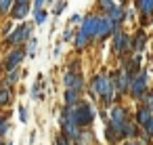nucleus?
Returning <instances> with one entry per match:
<instances>
[{
    "mask_svg": "<svg viewBox=\"0 0 153 145\" xmlns=\"http://www.w3.org/2000/svg\"><path fill=\"white\" fill-rule=\"evenodd\" d=\"M107 17H109L115 25H122V23H124V19H126V9H124V7H120V4H115V7L107 13Z\"/></svg>",
    "mask_w": 153,
    "mask_h": 145,
    "instance_id": "nucleus-11",
    "label": "nucleus"
},
{
    "mask_svg": "<svg viewBox=\"0 0 153 145\" xmlns=\"http://www.w3.org/2000/svg\"><path fill=\"white\" fill-rule=\"evenodd\" d=\"M143 105H147V107L153 111V90H149V93L145 95V99H143Z\"/></svg>",
    "mask_w": 153,
    "mask_h": 145,
    "instance_id": "nucleus-24",
    "label": "nucleus"
},
{
    "mask_svg": "<svg viewBox=\"0 0 153 145\" xmlns=\"http://www.w3.org/2000/svg\"><path fill=\"white\" fill-rule=\"evenodd\" d=\"M15 2H17V4H30L32 0H15Z\"/></svg>",
    "mask_w": 153,
    "mask_h": 145,
    "instance_id": "nucleus-37",
    "label": "nucleus"
},
{
    "mask_svg": "<svg viewBox=\"0 0 153 145\" xmlns=\"http://www.w3.org/2000/svg\"><path fill=\"white\" fill-rule=\"evenodd\" d=\"M0 145H7V143H4V141H2V137H0Z\"/></svg>",
    "mask_w": 153,
    "mask_h": 145,
    "instance_id": "nucleus-39",
    "label": "nucleus"
},
{
    "mask_svg": "<svg viewBox=\"0 0 153 145\" xmlns=\"http://www.w3.org/2000/svg\"><path fill=\"white\" fill-rule=\"evenodd\" d=\"M32 25L30 23H19L9 36H7V46H11V49H19V46H25L30 40H32Z\"/></svg>",
    "mask_w": 153,
    "mask_h": 145,
    "instance_id": "nucleus-1",
    "label": "nucleus"
},
{
    "mask_svg": "<svg viewBox=\"0 0 153 145\" xmlns=\"http://www.w3.org/2000/svg\"><path fill=\"white\" fill-rule=\"evenodd\" d=\"M109 122L111 124H126L130 122V114L124 105H113L109 107Z\"/></svg>",
    "mask_w": 153,
    "mask_h": 145,
    "instance_id": "nucleus-7",
    "label": "nucleus"
},
{
    "mask_svg": "<svg viewBox=\"0 0 153 145\" xmlns=\"http://www.w3.org/2000/svg\"><path fill=\"white\" fill-rule=\"evenodd\" d=\"M4 124H7V118L0 116V137H4Z\"/></svg>",
    "mask_w": 153,
    "mask_h": 145,
    "instance_id": "nucleus-32",
    "label": "nucleus"
},
{
    "mask_svg": "<svg viewBox=\"0 0 153 145\" xmlns=\"http://www.w3.org/2000/svg\"><path fill=\"white\" fill-rule=\"evenodd\" d=\"M124 145H140V143H138V141H136V139H132V141H126V143H124Z\"/></svg>",
    "mask_w": 153,
    "mask_h": 145,
    "instance_id": "nucleus-36",
    "label": "nucleus"
},
{
    "mask_svg": "<svg viewBox=\"0 0 153 145\" xmlns=\"http://www.w3.org/2000/svg\"><path fill=\"white\" fill-rule=\"evenodd\" d=\"M0 4H2V0H0Z\"/></svg>",
    "mask_w": 153,
    "mask_h": 145,
    "instance_id": "nucleus-42",
    "label": "nucleus"
},
{
    "mask_svg": "<svg viewBox=\"0 0 153 145\" xmlns=\"http://www.w3.org/2000/svg\"><path fill=\"white\" fill-rule=\"evenodd\" d=\"M13 7H15V0H2V4H0V15H2V17L11 15Z\"/></svg>",
    "mask_w": 153,
    "mask_h": 145,
    "instance_id": "nucleus-19",
    "label": "nucleus"
},
{
    "mask_svg": "<svg viewBox=\"0 0 153 145\" xmlns=\"http://www.w3.org/2000/svg\"><path fill=\"white\" fill-rule=\"evenodd\" d=\"M80 95H82V93L67 88V90L63 93V101H65V105H67V107H74V105H78V103H80Z\"/></svg>",
    "mask_w": 153,
    "mask_h": 145,
    "instance_id": "nucleus-12",
    "label": "nucleus"
},
{
    "mask_svg": "<svg viewBox=\"0 0 153 145\" xmlns=\"http://www.w3.org/2000/svg\"><path fill=\"white\" fill-rule=\"evenodd\" d=\"M120 2H122V4H124V2H128V0H120Z\"/></svg>",
    "mask_w": 153,
    "mask_h": 145,
    "instance_id": "nucleus-40",
    "label": "nucleus"
},
{
    "mask_svg": "<svg viewBox=\"0 0 153 145\" xmlns=\"http://www.w3.org/2000/svg\"><path fill=\"white\" fill-rule=\"evenodd\" d=\"M55 145H74V141H71V139H67L65 135H59V137H57V141H55Z\"/></svg>",
    "mask_w": 153,
    "mask_h": 145,
    "instance_id": "nucleus-25",
    "label": "nucleus"
},
{
    "mask_svg": "<svg viewBox=\"0 0 153 145\" xmlns=\"http://www.w3.org/2000/svg\"><path fill=\"white\" fill-rule=\"evenodd\" d=\"M32 97H34L36 101H42V97H44V95L40 93V82H36V84L32 86Z\"/></svg>",
    "mask_w": 153,
    "mask_h": 145,
    "instance_id": "nucleus-22",
    "label": "nucleus"
},
{
    "mask_svg": "<svg viewBox=\"0 0 153 145\" xmlns=\"http://www.w3.org/2000/svg\"><path fill=\"white\" fill-rule=\"evenodd\" d=\"M65 7H67V0H59V2L55 4V9H53V13H55V15H61V13L65 11Z\"/></svg>",
    "mask_w": 153,
    "mask_h": 145,
    "instance_id": "nucleus-23",
    "label": "nucleus"
},
{
    "mask_svg": "<svg viewBox=\"0 0 153 145\" xmlns=\"http://www.w3.org/2000/svg\"><path fill=\"white\" fill-rule=\"evenodd\" d=\"M136 9L140 11V15L151 17L153 15V0H136Z\"/></svg>",
    "mask_w": 153,
    "mask_h": 145,
    "instance_id": "nucleus-14",
    "label": "nucleus"
},
{
    "mask_svg": "<svg viewBox=\"0 0 153 145\" xmlns=\"http://www.w3.org/2000/svg\"><path fill=\"white\" fill-rule=\"evenodd\" d=\"M59 0H46V4H57Z\"/></svg>",
    "mask_w": 153,
    "mask_h": 145,
    "instance_id": "nucleus-38",
    "label": "nucleus"
},
{
    "mask_svg": "<svg viewBox=\"0 0 153 145\" xmlns=\"http://www.w3.org/2000/svg\"><path fill=\"white\" fill-rule=\"evenodd\" d=\"M34 15H36V21H34V23L42 25V23L46 21V11H40V13H34Z\"/></svg>",
    "mask_w": 153,
    "mask_h": 145,
    "instance_id": "nucleus-27",
    "label": "nucleus"
},
{
    "mask_svg": "<svg viewBox=\"0 0 153 145\" xmlns=\"http://www.w3.org/2000/svg\"><path fill=\"white\" fill-rule=\"evenodd\" d=\"M63 84H65V88H71V90L82 93V90H84V78H82V72H67V74L63 76Z\"/></svg>",
    "mask_w": 153,
    "mask_h": 145,
    "instance_id": "nucleus-6",
    "label": "nucleus"
},
{
    "mask_svg": "<svg viewBox=\"0 0 153 145\" xmlns=\"http://www.w3.org/2000/svg\"><path fill=\"white\" fill-rule=\"evenodd\" d=\"M27 13H30V4H17V2H15V7H13V11H11V17H13V19H25Z\"/></svg>",
    "mask_w": 153,
    "mask_h": 145,
    "instance_id": "nucleus-15",
    "label": "nucleus"
},
{
    "mask_svg": "<svg viewBox=\"0 0 153 145\" xmlns=\"http://www.w3.org/2000/svg\"><path fill=\"white\" fill-rule=\"evenodd\" d=\"M134 17H136L134 9H128V11H126V19H124V21H134Z\"/></svg>",
    "mask_w": 153,
    "mask_h": 145,
    "instance_id": "nucleus-31",
    "label": "nucleus"
},
{
    "mask_svg": "<svg viewBox=\"0 0 153 145\" xmlns=\"http://www.w3.org/2000/svg\"><path fill=\"white\" fill-rule=\"evenodd\" d=\"M145 46H147V34L140 30V32L134 36V51H136V53H140Z\"/></svg>",
    "mask_w": 153,
    "mask_h": 145,
    "instance_id": "nucleus-18",
    "label": "nucleus"
},
{
    "mask_svg": "<svg viewBox=\"0 0 153 145\" xmlns=\"http://www.w3.org/2000/svg\"><path fill=\"white\" fill-rule=\"evenodd\" d=\"M44 4H46V0H36L34 7H32V11L34 13H40V11H44Z\"/></svg>",
    "mask_w": 153,
    "mask_h": 145,
    "instance_id": "nucleus-26",
    "label": "nucleus"
},
{
    "mask_svg": "<svg viewBox=\"0 0 153 145\" xmlns=\"http://www.w3.org/2000/svg\"><path fill=\"white\" fill-rule=\"evenodd\" d=\"M25 57H27V51H25V46L13 49V51L7 55V59H4V70H7V72L19 70V65H21V61H23Z\"/></svg>",
    "mask_w": 153,
    "mask_h": 145,
    "instance_id": "nucleus-4",
    "label": "nucleus"
},
{
    "mask_svg": "<svg viewBox=\"0 0 153 145\" xmlns=\"http://www.w3.org/2000/svg\"><path fill=\"white\" fill-rule=\"evenodd\" d=\"M36 46H38V38H36V36H32V40H30V42L25 44V51H27V57H32V59L36 57Z\"/></svg>",
    "mask_w": 153,
    "mask_h": 145,
    "instance_id": "nucleus-20",
    "label": "nucleus"
},
{
    "mask_svg": "<svg viewBox=\"0 0 153 145\" xmlns=\"http://www.w3.org/2000/svg\"><path fill=\"white\" fill-rule=\"evenodd\" d=\"M21 76H23V72L21 70H13V72H7V78H4V86H15L19 80H21Z\"/></svg>",
    "mask_w": 153,
    "mask_h": 145,
    "instance_id": "nucleus-17",
    "label": "nucleus"
},
{
    "mask_svg": "<svg viewBox=\"0 0 153 145\" xmlns=\"http://www.w3.org/2000/svg\"><path fill=\"white\" fill-rule=\"evenodd\" d=\"M69 21H71V23H78V21H84V17H82V15H71Z\"/></svg>",
    "mask_w": 153,
    "mask_h": 145,
    "instance_id": "nucleus-34",
    "label": "nucleus"
},
{
    "mask_svg": "<svg viewBox=\"0 0 153 145\" xmlns=\"http://www.w3.org/2000/svg\"><path fill=\"white\" fill-rule=\"evenodd\" d=\"M71 109H74V116H76V120H78V124H80V128H82V130L92 126L94 116H97V109H94L90 103L80 101V103H78V105H74Z\"/></svg>",
    "mask_w": 153,
    "mask_h": 145,
    "instance_id": "nucleus-2",
    "label": "nucleus"
},
{
    "mask_svg": "<svg viewBox=\"0 0 153 145\" xmlns=\"http://www.w3.org/2000/svg\"><path fill=\"white\" fill-rule=\"evenodd\" d=\"M153 118V111L147 107V105H140L138 109H136V116H134V120H136V124L140 126V128H145L147 126V122Z\"/></svg>",
    "mask_w": 153,
    "mask_h": 145,
    "instance_id": "nucleus-10",
    "label": "nucleus"
},
{
    "mask_svg": "<svg viewBox=\"0 0 153 145\" xmlns=\"http://www.w3.org/2000/svg\"><path fill=\"white\" fill-rule=\"evenodd\" d=\"M19 120L27 122V107H19Z\"/></svg>",
    "mask_w": 153,
    "mask_h": 145,
    "instance_id": "nucleus-30",
    "label": "nucleus"
},
{
    "mask_svg": "<svg viewBox=\"0 0 153 145\" xmlns=\"http://www.w3.org/2000/svg\"><path fill=\"white\" fill-rule=\"evenodd\" d=\"M74 38H76V34H74L71 30H65V32H63V42H71Z\"/></svg>",
    "mask_w": 153,
    "mask_h": 145,
    "instance_id": "nucleus-28",
    "label": "nucleus"
},
{
    "mask_svg": "<svg viewBox=\"0 0 153 145\" xmlns=\"http://www.w3.org/2000/svg\"><path fill=\"white\" fill-rule=\"evenodd\" d=\"M105 139H107V143H109V145H117V143L122 141V137L117 135V130H115L109 122H107V126H105Z\"/></svg>",
    "mask_w": 153,
    "mask_h": 145,
    "instance_id": "nucleus-13",
    "label": "nucleus"
},
{
    "mask_svg": "<svg viewBox=\"0 0 153 145\" xmlns=\"http://www.w3.org/2000/svg\"><path fill=\"white\" fill-rule=\"evenodd\" d=\"M7 145H13V143H7Z\"/></svg>",
    "mask_w": 153,
    "mask_h": 145,
    "instance_id": "nucleus-41",
    "label": "nucleus"
},
{
    "mask_svg": "<svg viewBox=\"0 0 153 145\" xmlns=\"http://www.w3.org/2000/svg\"><path fill=\"white\" fill-rule=\"evenodd\" d=\"M90 42H92V38H90V36L80 28V32H76V38H74V46H76V51H78V53H82Z\"/></svg>",
    "mask_w": 153,
    "mask_h": 145,
    "instance_id": "nucleus-9",
    "label": "nucleus"
},
{
    "mask_svg": "<svg viewBox=\"0 0 153 145\" xmlns=\"http://www.w3.org/2000/svg\"><path fill=\"white\" fill-rule=\"evenodd\" d=\"M113 32H115V23H113L107 15H101V21H99V32H97L94 42H103V40H107L109 36H113Z\"/></svg>",
    "mask_w": 153,
    "mask_h": 145,
    "instance_id": "nucleus-5",
    "label": "nucleus"
},
{
    "mask_svg": "<svg viewBox=\"0 0 153 145\" xmlns=\"http://www.w3.org/2000/svg\"><path fill=\"white\" fill-rule=\"evenodd\" d=\"M99 21H101V17L99 15H94V13H90V15H84V21H82V30L94 40L97 38V32H99Z\"/></svg>",
    "mask_w": 153,
    "mask_h": 145,
    "instance_id": "nucleus-8",
    "label": "nucleus"
},
{
    "mask_svg": "<svg viewBox=\"0 0 153 145\" xmlns=\"http://www.w3.org/2000/svg\"><path fill=\"white\" fill-rule=\"evenodd\" d=\"M13 101V90H11V86H0V107H7L9 103Z\"/></svg>",
    "mask_w": 153,
    "mask_h": 145,
    "instance_id": "nucleus-16",
    "label": "nucleus"
},
{
    "mask_svg": "<svg viewBox=\"0 0 153 145\" xmlns=\"http://www.w3.org/2000/svg\"><path fill=\"white\" fill-rule=\"evenodd\" d=\"M97 7L103 11V15H107L113 7H115V2H113V0H99V2H97Z\"/></svg>",
    "mask_w": 153,
    "mask_h": 145,
    "instance_id": "nucleus-21",
    "label": "nucleus"
},
{
    "mask_svg": "<svg viewBox=\"0 0 153 145\" xmlns=\"http://www.w3.org/2000/svg\"><path fill=\"white\" fill-rule=\"evenodd\" d=\"M80 70V61H74V63H69V72H78Z\"/></svg>",
    "mask_w": 153,
    "mask_h": 145,
    "instance_id": "nucleus-33",
    "label": "nucleus"
},
{
    "mask_svg": "<svg viewBox=\"0 0 153 145\" xmlns=\"http://www.w3.org/2000/svg\"><path fill=\"white\" fill-rule=\"evenodd\" d=\"M149 93V80H147V70H140V74H136L130 82V97L136 101H143L145 95Z\"/></svg>",
    "mask_w": 153,
    "mask_h": 145,
    "instance_id": "nucleus-3",
    "label": "nucleus"
},
{
    "mask_svg": "<svg viewBox=\"0 0 153 145\" xmlns=\"http://www.w3.org/2000/svg\"><path fill=\"white\" fill-rule=\"evenodd\" d=\"M11 28H13V23H4V28H2V30H4V34H7V36L11 34Z\"/></svg>",
    "mask_w": 153,
    "mask_h": 145,
    "instance_id": "nucleus-35",
    "label": "nucleus"
},
{
    "mask_svg": "<svg viewBox=\"0 0 153 145\" xmlns=\"http://www.w3.org/2000/svg\"><path fill=\"white\" fill-rule=\"evenodd\" d=\"M143 132H145V135H149V137H153V118L147 122V126L143 128Z\"/></svg>",
    "mask_w": 153,
    "mask_h": 145,
    "instance_id": "nucleus-29",
    "label": "nucleus"
}]
</instances>
